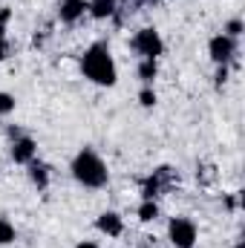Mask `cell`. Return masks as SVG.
Wrapping results in <instances>:
<instances>
[{
  "label": "cell",
  "instance_id": "1",
  "mask_svg": "<svg viewBox=\"0 0 245 248\" xmlns=\"http://www.w3.org/2000/svg\"><path fill=\"white\" fill-rule=\"evenodd\" d=\"M81 69L98 87H113L116 78H119V69H116V61H113L107 44H92L81 58Z\"/></svg>",
  "mask_w": 245,
  "mask_h": 248
},
{
  "label": "cell",
  "instance_id": "11",
  "mask_svg": "<svg viewBox=\"0 0 245 248\" xmlns=\"http://www.w3.org/2000/svg\"><path fill=\"white\" fill-rule=\"evenodd\" d=\"M49 165H44V162H38V159H32L29 162V179H32V185H38L41 190L49 185Z\"/></svg>",
  "mask_w": 245,
  "mask_h": 248
},
{
  "label": "cell",
  "instance_id": "3",
  "mask_svg": "<svg viewBox=\"0 0 245 248\" xmlns=\"http://www.w3.org/2000/svg\"><path fill=\"white\" fill-rule=\"evenodd\" d=\"M130 46H133V52H138L141 58H159V55L165 52V41H162V35H159L153 26L138 29V32L133 35Z\"/></svg>",
  "mask_w": 245,
  "mask_h": 248
},
{
  "label": "cell",
  "instance_id": "16",
  "mask_svg": "<svg viewBox=\"0 0 245 248\" xmlns=\"http://www.w3.org/2000/svg\"><path fill=\"white\" fill-rule=\"evenodd\" d=\"M15 110V95L9 93H0V116H9Z\"/></svg>",
  "mask_w": 245,
  "mask_h": 248
},
{
  "label": "cell",
  "instance_id": "13",
  "mask_svg": "<svg viewBox=\"0 0 245 248\" xmlns=\"http://www.w3.org/2000/svg\"><path fill=\"white\" fill-rule=\"evenodd\" d=\"M156 217H159L156 199H144V202L138 205V219H141V222H150V219H156Z\"/></svg>",
  "mask_w": 245,
  "mask_h": 248
},
{
  "label": "cell",
  "instance_id": "5",
  "mask_svg": "<svg viewBox=\"0 0 245 248\" xmlns=\"http://www.w3.org/2000/svg\"><path fill=\"white\" fill-rule=\"evenodd\" d=\"M168 237H170L173 248H193L196 246V225L184 217H173L168 225Z\"/></svg>",
  "mask_w": 245,
  "mask_h": 248
},
{
  "label": "cell",
  "instance_id": "2",
  "mask_svg": "<svg viewBox=\"0 0 245 248\" xmlns=\"http://www.w3.org/2000/svg\"><path fill=\"white\" fill-rule=\"evenodd\" d=\"M69 170H72L75 182L84 185V187H104L107 179H110L104 159H101L95 150H90V147H84V150L72 159V168H69Z\"/></svg>",
  "mask_w": 245,
  "mask_h": 248
},
{
  "label": "cell",
  "instance_id": "18",
  "mask_svg": "<svg viewBox=\"0 0 245 248\" xmlns=\"http://www.w3.org/2000/svg\"><path fill=\"white\" fill-rule=\"evenodd\" d=\"M6 52H9V41H6V35H3V26H0V61L6 58Z\"/></svg>",
  "mask_w": 245,
  "mask_h": 248
},
{
  "label": "cell",
  "instance_id": "17",
  "mask_svg": "<svg viewBox=\"0 0 245 248\" xmlns=\"http://www.w3.org/2000/svg\"><path fill=\"white\" fill-rule=\"evenodd\" d=\"M138 101H141L144 107H153V104H156V93H153L150 87H144V90L138 93Z\"/></svg>",
  "mask_w": 245,
  "mask_h": 248
},
{
  "label": "cell",
  "instance_id": "14",
  "mask_svg": "<svg viewBox=\"0 0 245 248\" xmlns=\"http://www.w3.org/2000/svg\"><path fill=\"white\" fill-rule=\"evenodd\" d=\"M9 243H15V225L6 217H0V246H9Z\"/></svg>",
  "mask_w": 245,
  "mask_h": 248
},
{
  "label": "cell",
  "instance_id": "6",
  "mask_svg": "<svg viewBox=\"0 0 245 248\" xmlns=\"http://www.w3.org/2000/svg\"><path fill=\"white\" fill-rule=\"evenodd\" d=\"M208 52H211V58L216 63H228V61H234V55H237V41L228 38V35H214L208 41Z\"/></svg>",
  "mask_w": 245,
  "mask_h": 248
},
{
  "label": "cell",
  "instance_id": "19",
  "mask_svg": "<svg viewBox=\"0 0 245 248\" xmlns=\"http://www.w3.org/2000/svg\"><path fill=\"white\" fill-rule=\"evenodd\" d=\"M75 248H98V246H95V243H90V240H84V243H78Z\"/></svg>",
  "mask_w": 245,
  "mask_h": 248
},
{
  "label": "cell",
  "instance_id": "12",
  "mask_svg": "<svg viewBox=\"0 0 245 248\" xmlns=\"http://www.w3.org/2000/svg\"><path fill=\"white\" fill-rule=\"evenodd\" d=\"M156 75H159V63H156V58H141V63H138V78H141L144 84H150Z\"/></svg>",
  "mask_w": 245,
  "mask_h": 248
},
{
  "label": "cell",
  "instance_id": "20",
  "mask_svg": "<svg viewBox=\"0 0 245 248\" xmlns=\"http://www.w3.org/2000/svg\"><path fill=\"white\" fill-rule=\"evenodd\" d=\"M6 20H9V9H3V12H0V26H3Z\"/></svg>",
  "mask_w": 245,
  "mask_h": 248
},
{
  "label": "cell",
  "instance_id": "15",
  "mask_svg": "<svg viewBox=\"0 0 245 248\" xmlns=\"http://www.w3.org/2000/svg\"><path fill=\"white\" fill-rule=\"evenodd\" d=\"M222 35H228V38H234V41H237V38L243 35V20H240V17L228 20V23H225V32H222Z\"/></svg>",
  "mask_w": 245,
  "mask_h": 248
},
{
  "label": "cell",
  "instance_id": "22",
  "mask_svg": "<svg viewBox=\"0 0 245 248\" xmlns=\"http://www.w3.org/2000/svg\"><path fill=\"white\" fill-rule=\"evenodd\" d=\"M133 3H138V6H144V3H156V0H133Z\"/></svg>",
  "mask_w": 245,
  "mask_h": 248
},
{
  "label": "cell",
  "instance_id": "7",
  "mask_svg": "<svg viewBox=\"0 0 245 248\" xmlns=\"http://www.w3.org/2000/svg\"><path fill=\"white\" fill-rule=\"evenodd\" d=\"M35 156H38V144H35V139H29L26 133L17 136V139H12V159H15L17 165H29Z\"/></svg>",
  "mask_w": 245,
  "mask_h": 248
},
{
  "label": "cell",
  "instance_id": "21",
  "mask_svg": "<svg viewBox=\"0 0 245 248\" xmlns=\"http://www.w3.org/2000/svg\"><path fill=\"white\" fill-rule=\"evenodd\" d=\"M138 248H156V246H153V240H144V243H141Z\"/></svg>",
  "mask_w": 245,
  "mask_h": 248
},
{
  "label": "cell",
  "instance_id": "10",
  "mask_svg": "<svg viewBox=\"0 0 245 248\" xmlns=\"http://www.w3.org/2000/svg\"><path fill=\"white\" fill-rule=\"evenodd\" d=\"M119 9V0H90L87 3V12L95 17V20H104V17H113Z\"/></svg>",
  "mask_w": 245,
  "mask_h": 248
},
{
  "label": "cell",
  "instance_id": "4",
  "mask_svg": "<svg viewBox=\"0 0 245 248\" xmlns=\"http://www.w3.org/2000/svg\"><path fill=\"white\" fill-rule=\"evenodd\" d=\"M176 182H179V173L173 168H159V170H153L141 182V193H144V199H156V196H162L168 187L176 185Z\"/></svg>",
  "mask_w": 245,
  "mask_h": 248
},
{
  "label": "cell",
  "instance_id": "9",
  "mask_svg": "<svg viewBox=\"0 0 245 248\" xmlns=\"http://www.w3.org/2000/svg\"><path fill=\"white\" fill-rule=\"evenodd\" d=\"M87 12V0H61L58 3V17L63 23H75Z\"/></svg>",
  "mask_w": 245,
  "mask_h": 248
},
{
  "label": "cell",
  "instance_id": "23",
  "mask_svg": "<svg viewBox=\"0 0 245 248\" xmlns=\"http://www.w3.org/2000/svg\"><path fill=\"white\" fill-rule=\"evenodd\" d=\"M237 248H243V243H237Z\"/></svg>",
  "mask_w": 245,
  "mask_h": 248
},
{
  "label": "cell",
  "instance_id": "8",
  "mask_svg": "<svg viewBox=\"0 0 245 248\" xmlns=\"http://www.w3.org/2000/svg\"><path fill=\"white\" fill-rule=\"evenodd\" d=\"M95 228H98L101 234H107V237H122L124 222H122V217H119V214L107 211V214H101V217L95 219Z\"/></svg>",
  "mask_w": 245,
  "mask_h": 248
}]
</instances>
